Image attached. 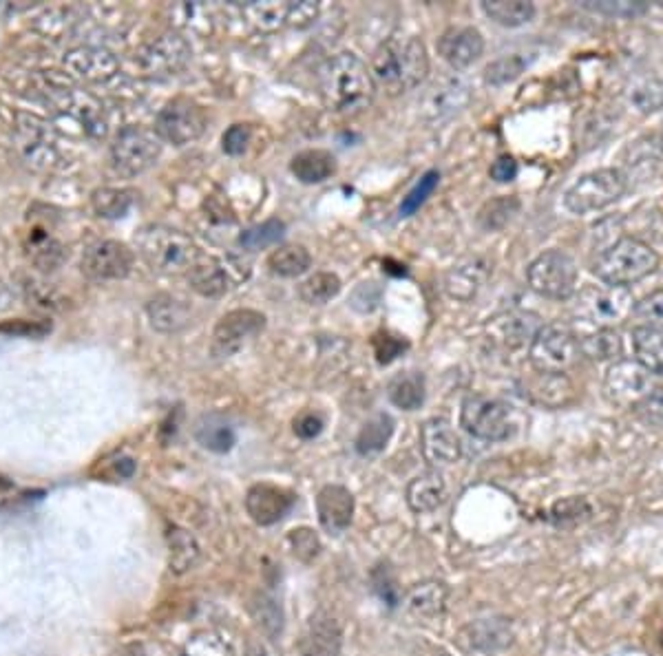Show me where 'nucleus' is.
<instances>
[{"instance_id": "nucleus-49", "label": "nucleus", "mask_w": 663, "mask_h": 656, "mask_svg": "<svg viewBox=\"0 0 663 656\" xmlns=\"http://www.w3.org/2000/svg\"><path fill=\"white\" fill-rule=\"evenodd\" d=\"M526 62L520 56H504L484 69V80H487L491 87H502V84H509L524 71Z\"/></svg>"}, {"instance_id": "nucleus-24", "label": "nucleus", "mask_w": 663, "mask_h": 656, "mask_svg": "<svg viewBox=\"0 0 663 656\" xmlns=\"http://www.w3.org/2000/svg\"><path fill=\"white\" fill-rule=\"evenodd\" d=\"M491 263L484 257H469L445 274V290L451 299L471 301L491 277Z\"/></svg>"}, {"instance_id": "nucleus-1", "label": "nucleus", "mask_w": 663, "mask_h": 656, "mask_svg": "<svg viewBox=\"0 0 663 656\" xmlns=\"http://www.w3.org/2000/svg\"><path fill=\"white\" fill-rule=\"evenodd\" d=\"M378 89L398 95L420 87L429 73V58L423 40L416 36H392L374 51L370 65Z\"/></svg>"}, {"instance_id": "nucleus-12", "label": "nucleus", "mask_w": 663, "mask_h": 656, "mask_svg": "<svg viewBox=\"0 0 663 656\" xmlns=\"http://www.w3.org/2000/svg\"><path fill=\"white\" fill-rule=\"evenodd\" d=\"M266 327V316L257 310H233L221 316L213 330L210 352L215 358H230Z\"/></svg>"}, {"instance_id": "nucleus-64", "label": "nucleus", "mask_w": 663, "mask_h": 656, "mask_svg": "<svg viewBox=\"0 0 663 656\" xmlns=\"http://www.w3.org/2000/svg\"><path fill=\"white\" fill-rule=\"evenodd\" d=\"M624 656H633V654H624Z\"/></svg>"}, {"instance_id": "nucleus-28", "label": "nucleus", "mask_w": 663, "mask_h": 656, "mask_svg": "<svg viewBox=\"0 0 663 656\" xmlns=\"http://www.w3.org/2000/svg\"><path fill=\"white\" fill-rule=\"evenodd\" d=\"M25 252H27L29 261L42 272L58 270L67 259L65 246H62L54 235H49V232L42 228H31L27 232Z\"/></svg>"}, {"instance_id": "nucleus-35", "label": "nucleus", "mask_w": 663, "mask_h": 656, "mask_svg": "<svg viewBox=\"0 0 663 656\" xmlns=\"http://www.w3.org/2000/svg\"><path fill=\"white\" fill-rule=\"evenodd\" d=\"M633 349L637 363L646 367L652 376L663 374V332L652 327H633Z\"/></svg>"}, {"instance_id": "nucleus-30", "label": "nucleus", "mask_w": 663, "mask_h": 656, "mask_svg": "<svg viewBox=\"0 0 663 656\" xmlns=\"http://www.w3.org/2000/svg\"><path fill=\"white\" fill-rule=\"evenodd\" d=\"M538 321L540 319L535 314L511 312V314H504V316H498V319H493V323L489 325V332L496 336V341H500L502 345L518 347L526 341V338H531L533 341V336L540 330Z\"/></svg>"}, {"instance_id": "nucleus-37", "label": "nucleus", "mask_w": 663, "mask_h": 656, "mask_svg": "<svg viewBox=\"0 0 663 656\" xmlns=\"http://www.w3.org/2000/svg\"><path fill=\"white\" fill-rule=\"evenodd\" d=\"M392 405L403 411H416L425 402V378L416 372H405L392 378L387 387Z\"/></svg>"}, {"instance_id": "nucleus-32", "label": "nucleus", "mask_w": 663, "mask_h": 656, "mask_svg": "<svg viewBox=\"0 0 663 656\" xmlns=\"http://www.w3.org/2000/svg\"><path fill=\"white\" fill-rule=\"evenodd\" d=\"M195 440L213 453H228L235 447L237 436L235 427L230 425L228 418L221 414H206L197 420Z\"/></svg>"}, {"instance_id": "nucleus-56", "label": "nucleus", "mask_w": 663, "mask_h": 656, "mask_svg": "<svg viewBox=\"0 0 663 656\" xmlns=\"http://www.w3.org/2000/svg\"><path fill=\"white\" fill-rule=\"evenodd\" d=\"M319 16V3L312 0H301V3H290L288 7V20L286 25L294 29H305L310 27Z\"/></svg>"}, {"instance_id": "nucleus-31", "label": "nucleus", "mask_w": 663, "mask_h": 656, "mask_svg": "<svg viewBox=\"0 0 663 656\" xmlns=\"http://www.w3.org/2000/svg\"><path fill=\"white\" fill-rule=\"evenodd\" d=\"M186 277L191 288L197 294L206 296V299H217V296L228 290V272L213 257H199L195 266L188 270Z\"/></svg>"}, {"instance_id": "nucleus-27", "label": "nucleus", "mask_w": 663, "mask_h": 656, "mask_svg": "<svg viewBox=\"0 0 663 656\" xmlns=\"http://www.w3.org/2000/svg\"><path fill=\"white\" fill-rule=\"evenodd\" d=\"M146 314H149L151 325L155 327L157 332H164V334H171L182 330V327L191 319V308H188V303L180 296L175 294H157L146 305Z\"/></svg>"}, {"instance_id": "nucleus-9", "label": "nucleus", "mask_w": 663, "mask_h": 656, "mask_svg": "<svg viewBox=\"0 0 663 656\" xmlns=\"http://www.w3.org/2000/svg\"><path fill=\"white\" fill-rule=\"evenodd\" d=\"M162 153V140L155 131L142 126H126L111 144V164L124 177L142 175L157 162Z\"/></svg>"}, {"instance_id": "nucleus-57", "label": "nucleus", "mask_w": 663, "mask_h": 656, "mask_svg": "<svg viewBox=\"0 0 663 656\" xmlns=\"http://www.w3.org/2000/svg\"><path fill=\"white\" fill-rule=\"evenodd\" d=\"M374 352H376V358H378V363H392L394 358L403 352V349L407 347L405 341H401V338H396L392 334H387V332H378L374 334Z\"/></svg>"}, {"instance_id": "nucleus-50", "label": "nucleus", "mask_w": 663, "mask_h": 656, "mask_svg": "<svg viewBox=\"0 0 663 656\" xmlns=\"http://www.w3.org/2000/svg\"><path fill=\"white\" fill-rule=\"evenodd\" d=\"M78 60V69L89 78H107L115 71V58L107 51H96V49H87L82 51V56H76Z\"/></svg>"}, {"instance_id": "nucleus-16", "label": "nucleus", "mask_w": 663, "mask_h": 656, "mask_svg": "<svg viewBox=\"0 0 663 656\" xmlns=\"http://www.w3.org/2000/svg\"><path fill=\"white\" fill-rule=\"evenodd\" d=\"M622 168L626 184H648L663 175V142L657 137H641L626 148Z\"/></svg>"}, {"instance_id": "nucleus-18", "label": "nucleus", "mask_w": 663, "mask_h": 656, "mask_svg": "<svg viewBox=\"0 0 663 656\" xmlns=\"http://www.w3.org/2000/svg\"><path fill=\"white\" fill-rule=\"evenodd\" d=\"M420 451L434 467H449L462 456V444L445 418H431L420 427Z\"/></svg>"}, {"instance_id": "nucleus-55", "label": "nucleus", "mask_w": 663, "mask_h": 656, "mask_svg": "<svg viewBox=\"0 0 663 656\" xmlns=\"http://www.w3.org/2000/svg\"><path fill=\"white\" fill-rule=\"evenodd\" d=\"M584 9H591V12L597 14H606V16H619V18H635L639 14L646 12V5L644 3H584Z\"/></svg>"}, {"instance_id": "nucleus-61", "label": "nucleus", "mask_w": 663, "mask_h": 656, "mask_svg": "<svg viewBox=\"0 0 663 656\" xmlns=\"http://www.w3.org/2000/svg\"><path fill=\"white\" fill-rule=\"evenodd\" d=\"M489 173H491V179H496V182H500V184L513 182V179L518 177V162H515L509 155H502L491 164Z\"/></svg>"}, {"instance_id": "nucleus-2", "label": "nucleus", "mask_w": 663, "mask_h": 656, "mask_svg": "<svg viewBox=\"0 0 663 656\" xmlns=\"http://www.w3.org/2000/svg\"><path fill=\"white\" fill-rule=\"evenodd\" d=\"M374 80L365 62L354 54H339L319 71V89L325 107L336 113H359L372 102Z\"/></svg>"}, {"instance_id": "nucleus-58", "label": "nucleus", "mask_w": 663, "mask_h": 656, "mask_svg": "<svg viewBox=\"0 0 663 656\" xmlns=\"http://www.w3.org/2000/svg\"><path fill=\"white\" fill-rule=\"evenodd\" d=\"M252 140V131L248 124H235L221 137V146L228 155H241L248 148Z\"/></svg>"}, {"instance_id": "nucleus-38", "label": "nucleus", "mask_w": 663, "mask_h": 656, "mask_svg": "<svg viewBox=\"0 0 663 656\" xmlns=\"http://www.w3.org/2000/svg\"><path fill=\"white\" fill-rule=\"evenodd\" d=\"M482 12L502 27H522L533 20L535 5L526 0H487Z\"/></svg>"}, {"instance_id": "nucleus-5", "label": "nucleus", "mask_w": 663, "mask_h": 656, "mask_svg": "<svg viewBox=\"0 0 663 656\" xmlns=\"http://www.w3.org/2000/svg\"><path fill=\"white\" fill-rule=\"evenodd\" d=\"M628 184L619 168H602L582 175L577 182L566 190L564 206L573 215H588L595 210H604L606 206L615 204L617 199L626 195Z\"/></svg>"}, {"instance_id": "nucleus-52", "label": "nucleus", "mask_w": 663, "mask_h": 656, "mask_svg": "<svg viewBox=\"0 0 663 656\" xmlns=\"http://www.w3.org/2000/svg\"><path fill=\"white\" fill-rule=\"evenodd\" d=\"M591 515V506L584 497H564V500L555 502L551 509V520L555 524H575Z\"/></svg>"}, {"instance_id": "nucleus-15", "label": "nucleus", "mask_w": 663, "mask_h": 656, "mask_svg": "<svg viewBox=\"0 0 663 656\" xmlns=\"http://www.w3.org/2000/svg\"><path fill=\"white\" fill-rule=\"evenodd\" d=\"M471 102V89L458 76H442L427 87L420 98V118L425 122H442L460 113Z\"/></svg>"}, {"instance_id": "nucleus-20", "label": "nucleus", "mask_w": 663, "mask_h": 656, "mask_svg": "<svg viewBox=\"0 0 663 656\" xmlns=\"http://www.w3.org/2000/svg\"><path fill=\"white\" fill-rule=\"evenodd\" d=\"M438 54L451 69H467L484 51V38L473 27H451L438 38Z\"/></svg>"}, {"instance_id": "nucleus-17", "label": "nucleus", "mask_w": 663, "mask_h": 656, "mask_svg": "<svg viewBox=\"0 0 663 656\" xmlns=\"http://www.w3.org/2000/svg\"><path fill=\"white\" fill-rule=\"evenodd\" d=\"M191 45L180 34H164L142 54V67L151 76H175L191 60Z\"/></svg>"}, {"instance_id": "nucleus-54", "label": "nucleus", "mask_w": 663, "mask_h": 656, "mask_svg": "<svg viewBox=\"0 0 663 656\" xmlns=\"http://www.w3.org/2000/svg\"><path fill=\"white\" fill-rule=\"evenodd\" d=\"M630 100H633V104L641 113L659 111L663 107V82L650 80L639 84V87H635L633 95H630Z\"/></svg>"}, {"instance_id": "nucleus-4", "label": "nucleus", "mask_w": 663, "mask_h": 656, "mask_svg": "<svg viewBox=\"0 0 663 656\" xmlns=\"http://www.w3.org/2000/svg\"><path fill=\"white\" fill-rule=\"evenodd\" d=\"M138 252L149 268L160 274H188L202 250L184 232L166 226H149L140 230Z\"/></svg>"}, {"instance_id": "nucleus-36", "label": "nucleus", "mask_w": 663, "mask_h": 656, "mask_svg": "<svg viewBox=\"0 0 663 656\" xmlns=\"http://www.w3.org/2000/svg\"><path fill=\"white\" fill-rule=\"evenodd\" d=\"M580 352L591 361H617L624 352V341L615 327H599V330L580 338Z\"/></svg>"}, {"instance_id": "nucleus-10", "label": "nucleus", "mask_w": 663, "mask_h": 656, "mask_svg": "<svg viewBox=\"0 0 663 656\" xmlns=\"http://www.w3.org/2000/svg\"><path fill=\"white\" fill-rule=\"evenodd\" d=\"M206 111L197 102L177 98L168 102L155 120V133L160 140L173 146H186L206 131Z\"/></svg>"}, {"instance_id": "nucleus-6", "label": "nucleus", "mask_w": 663, "mask_h": 656, "mask_svg": "<svg viewBox=\"0 0 663 656\" xmlns=\"http://www.w3.org/2000/svg\"><path fill=\"white\" fill-rule=\"evenodd\" d=\"M580 338L566 325H542L529 347V361L535 372L566 374L580 361Z\"/></svg>"}, {"instance_id": "nucleus-25", "label": "nucleus", "mask_w": 663, "mask_h": 656, "mask_svg": "<svg viewBox=\"0 0 663 656\" xmlns=\"http://www.w3.org/2000/svg\"><path fill=\"white\" fill-rule=\"evenodd\" d=\"M526 396H529L535 405L562 409L575 400L577 389L573 385V380L566 374L535 372L529 380H526Z\"/></svg>"}, {"instance_id": "nucleus-26", "label": "nucleus", "mask_w": 663, "mask_h": 656, "mask_svg": "<svg viewBox=\"0 0 663 656\" xmlns=\"http://www.w3.org/2000/svg\"><path fill=\"white\" fill-rule=\"evenodd\" d=\"M447 502V484L438 471H425L407 486V504L414 513H431Z\"/></svg>"}, {"instance_id": "nucleus-23", "label": "nucleus", "mask_w": 663, "mask_h": 656, "mask_svg": "<svg viewBox=\"0 0 663 656\" xmlns=\"http://www.w3.org/2000/svg\"><path fill=\"white\" fill-rule=\"evenodd\" d=\"M317 515L321 526L330 535L343 533L352 524L354 495L339 484L323 486L317 495Z\"/></svg>"}, {"instance_id": "nucleus-46", "label": "nucleus", "mask_w": 663, "mask_h": 656, "mask_svg": "<svg viewBox=\"0 0 663 656\" xmlns=\"http://www.w3.org/2000/svg\"><path fill=\"white\" fill-rule=\"evenodd\" d=\"M283 232H286V224H283V221L268 219L259 226H252L246 232H241L239 246L248 252H257L277 243L283 237Z\"/></svg>"}, {"instance_id": "nucleus-59", "label": "nucleus", "mask_w": 663, "mask_h": 656, "mask_svg": "<svg viewBox=\"0 0 663 656\" xmlns=\"http://www.w3.org/2000/svg\"><path fill=\"white\" fill-rule=\"evenodd\" d=\"M323 425H325V422L319 414L305 411V414H301L297 420H294V433H297V436L303 438V440H312L323 431Z\"/></svg>"}, {"instance_id": "nucleus-40", "label": "nucleus", "mask_w": 663, "mask_h": 656, "mask_svg": "<svg viewBox=\"0 0 663 656\" xmlns=\"http://www.w3.org/2000/svg\"><path fill=\"white\" fill-rule=\"evenodd\" d=\"M288 7L290 3H277V0H263V3L255 0V3L244 5V16L252 27L270 34V31L286 27Z\"/></svg>"}, {"instance_id": "nucleus-7", "label": "nucleus", "mask_w": 663, "mask_h": 656, "mask_svg": "<svg viewBox=\"0 0 663 656\" xmlns=\"http://www.w3.org/2000/svg\"><path fill=\"white\" fill-rule=\"evenodd\" d=\"M526 279L533 292L553 301L571 299L577 290V266L562 250H546L531 261Z\"/></svg>"}, {"instance_id": "nucleus-19", "label": "nucleus", "mask_w": 663, "mask_h": 656, "mask_svg": "<svg viewBox=\"0 0 663 656\" xmlns=\"http://www.w3.org/2000/svg\"><path fill=\"white\" fill-rule=\"evenodd\" d=\"M294 495L275 484H255L246 495V511L259 526H272L288 515Z\"/></svg>"}, {"instance_id": "nucleus-47", "label": "nucleus", "mask_w": 663, "mask_h": 656, "mask_svg": "<svg viewBox=\"0 0 663 656\" xmlns=\"http://www.w3.org/2000/svg\"><path fill=\"white\" fill-rule=\"evenodd\" d=\"M288 546L292 555L303 564H310L321 553V539L312 531V528H294L288 533Z\"/></svg>"}, {"instance_id": "nucleus-60", "label": "nucleus", "mask_w": 663, "mask_h": 656, "mask_svg": "<svg viewBox=\"0 0 663 656\" xmlns=\"http://www.w3.org/2000/svg\"><path fill=\"white\" fill-rule=\"evenodd\" d=\"M641 409V414L646 416V420L657 422V425H663V387L652 389L650 394L637 405Z\"/></svg>"}, {"instance_id": "nucleus-53", "label": "nucleus", "mask_w": 663, "mask_h": 656, "mask_svg": "<svg viewBox=\"0 0 663 656\" xmlns=\"http://www.w3.org/2000/svg\"><path fill=\"white\" fill-rule=\"evenodd\" d=\"M438 179H440L438 171H429V173H425L423 177H420V182L412 190H409V195L403 199V204H401V215L403 217L414 215L416 210L425 204L427 197L436 190Z\"/></svg>"}, {"instance_id": "nucleus-29", "label": "nucleus", "mask_w": 663, "mask_h": 656, "mask_svg": "<svg viewBox=\"0 0 663 656\" xmlns=\"http://www.w3.org/2000/svg\"><path fill=\"white\" fill-rule=\"evenodd\" d=\"M166 544L168 566H171V570L177 575L193 570L199 564V559H202V546H199L197 537L191 531H186V528L173 526L166 535Z\"/></svg>"}, {"instance_id": "nucleus-42", "label": "nucleus", "mask_w": 663, "mask_h": 656, "mask_svg": "<svg viewBox=\"0 0 663 656\" xmlns=\"http://www.w3.org/2000/svg\"><path fill=\"white\" fill-rule=\"evenodd\" d=\"M135 193L129 188H98L91 195V206L104 219H120L129 213Z\"/></svg>"}, {"instance_id": "nucleus-39", "label": "nucleus", "mask_w": 663, "mask_h": 656, "mask_svg": "<svg viewBox=\"0 0 663 656\" xmlns=\"http://www.w3.org/2000/svg\"><path fill=\"white\" fill-rule=\"evenodd\" d=\"M392 433H394L392 416L376 414L374 418L365 422L363 429L359 431V436H356V451H359L361 456H376V453H381L387 447Z\"/></svg>"}, {"instance_id": "nucleus-21", "label": "nucleus", "mask_w": 663, "mask_h": 656, "mask_svg": "<svg viewBox=\"0 0 663 656\" xmlns=\"http://www.w3.org/2000/svg\"><path fill=\"white\" fill-rule=\"evenodd\" d=\"M343 630L341 623L328 612H317L308 621L299 641L301 656H341Z\"/></svg>"}, {"instance_id": "nucleus-45", "label": "nucleus", "mask_w": 663, "mask_h": 656, "mask_svg": "<svg viewBox=\"0 0 663 656\" xmlns=\"http://www.w3.org/2000/svg\"><path fill=\"white\" fill-rule=\"evenodd\" d=\"M518 208H520V201L515 197L491 199L482 206V210L478 213V224L484 230H500L509 224L515 213H518Z\"/></svg>"}, {"instance_id": "nucleus-41", "label": "nucleus", "mask_w": 663, "mask_h": 656, "mask_svg": "<svg viewBox=\"0 0 663 656\" xmlns=\"http://www.w3.org/2000/svg\"><path fill=\"white\" fill-rule=\"evenodd\" d=\"M310 263H312L310 252L303 246H297V243L281 246L268 257V268L275 274H279V277H286V279L299 277V274L308 272Z\"/></svg>"}, {"instance_id": "nucleus-33", "label": "nucleus", "mask_w": 663, "mask_h": 656, "mask_svg": "<svg viewBox=\"0 0 663 656\" xmlns=\"http://www.w3.org/2000/svg\"><path fill=\"white\" fill-rule=\"evenodd\" d=\"M447 597L449 588L442 581H423V584H416L407 592V608L416 617L434 619L445 612Z\"/></svg>"}, {"instance_id": "nucleus-14", "label": "nucleus", "mask_w": 663, "mask_h": 656, "mask_svg": "<svg viewBox=\"0 0 663 656\" xmlns=\"http://www.w3.org/2000/svg\"><path fill=\"white\" fill-rule=\"evenodd\" d=\"M135 255L122 241H98L84 252L82 274L91 281H120L133 270Z\"/></svg>"}, {"instance_id": "nucleus-62", "label": "nucleus", "mask_w": 663, "mask_h": 656, "mask_svg": "<svg viewBox=\"0 0 663 656\" xmlns=\"http://www.w3.org/2000/svg\"><path fill=\"white\" fill-rule=\"evenodd\" d=\"M244 656H268L266 648L259 641H250L244 650Z\"/></svg>"}, {"instance_id": "nucleus-44", "label": "nucleus", "mask_w": 663, "mask_h": 656, "mask_svg": "<svg viewBox=\"0 0 663 656\" xmlns=\"http://www.w3.org/2000/svg\"><path fill=\"white\" fill-rule=\"evenodd\" d=\"M250 615L255 626L270 639H277L283 630V612L279 603L268 595H257L250 603Z\"/></svg>"}, {"instance_id": "nucleus-34", "label": "nucleus", "mask_w": 663, "mask_h": 656, "mask_svg": "<svg viewBox=\"0 0 663 656\" xmlns=\"http://www.w3.org/2000/svg\"><path fill=\"white\" fill-rule=\"evenodd\" d=\"M334 155L321 148H310V151H301L292 157L290 171L301 179L303 184H321L334 173Z\"/></svg>"}, {"instance_id": "nucleus-22", "label": "nucleus", "mask_w": 663, "mask_h": 656, "mask_svg": "<svg viewBox=\"0 0 663 656\" xmlns=\"http://www.w3.org/2000/svg\"><path fill=\"white\" fill-rule=\"evenodd\" d=\"M458 639L467 650L480 654H498L513 643V630L504 619H480L467 623L460 630Z\"/></svg>"}, {"instance_id": "nucleus-51", "label": "nucleus", "mask_w": 663, "mask_h": 656, "mask_svg": "<svg viewBox=\"0 0 663 656\" xmlns=\"http://www.w3.org/2000/svg\"><path fill=\"white\" fill-rule=\"evenodd\" d=\"M372 584H374V590L378 592V597H381L389 608H396L398 603H401V588H398L396 575L392 573V568H389L387 564H378L374 568Z\"/></svg>"}, {"instance_id": "nucleus-63", "label": "nucleus", "mask_w": 663, "mask_h": 656, "mask_svg": "<svg viewBox=\"0 0 663 656\" xmlns=\"http://www.w3.org/2000/svg\"><path fill=\"white\" fill-rule=\"evenodd\" d=\"M436 656H449V654H442V652H440V654H436Z\"/></svg>"}, {"instance_id": "nucleus-3", "label": "nucleus", "mask_w": 663, "mask_h": 656, "mask_svg": "<svg viewBox=\"0 0 663 656\" xmlns=\"http://www.w3.org/2000/svg\"><path fill=\"white\" fill-rule=\"evenodd\" d=\"M657 268L659 255L655 248L641 239L622 237L597 257L593 272L595 277L606 285H613V288H630L633 283L650 277Z\"/></svg>"}, {"instance_id": "nucleus-11", "label": "nucleus", "mask_w": 663, "mask_h": 656, "mask_svg": "<svg viewBox=\"0 0 663 656\" xmlns=\"http://www.w3.org/2000/svg\"><path fill=\"white\" fill-rule=\"evenodd\" d=\"M460 422L473 438L487 442H500L504 438H509L511 431L507 405L500 400H493L480 394H471L465 398V402H462Z\"/></svg>"}, {"instance_id": "nucleus-13", "label": "nucleus", "mask_w": 663, "mask_h": 656, "mask_svg": "<svg viewBox=\"0 0 663 656\" xmlns=\"http://www.w3.org/2000/svg\"><path fill=\"white\" fill-rule=\"evenodd\" d=\"M652 387V374L637 361H615L610 365L604 378V391L610 402L619 407H637L644 400Z\"/></svg>"}, {"instance_id": "nucleus-43", "label": "nucleus", "mask_w": 663, "mask_h": 656, "mask_svg": "<svg viewBox=\"0 0 663 656\" xmlns=\"http://www.w3.org/2000/svg\"><path fill=\"white\" fill-rule=\"evenodd\" d=\"M341 292V279L332 272H317L299 285V296L310 305H325Z\"/></svg>"}, {"instance_id": "nucleus-48", "label": "nucleus", "mask_w": 663, "mask_h": 656, "mask_svg": "<svg viewBox=\"0 0 663 656\" xmlns=\"http://www.w3.org/2000/svg\"><path fill=\"white\" fill-rule=\"evenodd\" d=\"M633 316L641 327H652V330L663 332V288L650 292L644 299L637 301Z\"/></svg>"}, {"instance_id": "nucleus-8", "label": "nucleus", "mask_w": 663, "mask_h": 656, "mask_svg": "<svg viewBox=\"0 0 663 656\" xmlns=\"http://www.w3.org/2000/svg\"><path fill=\"white\" fill-rule=\"evenodd\" d=\"M635 303L637 301L630 288H613V285L586 288L577 296L575 314L582 321L597 325V330L599 327H617L628 316H633Z\"/></svg>"}]
</instances>
